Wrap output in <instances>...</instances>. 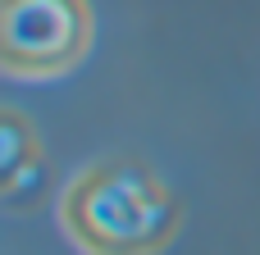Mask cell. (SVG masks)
I'll list each match as a JSON object with an SVG mask.
<instances>
[{
    "mask_svg": "<svg viewBox=\"0 0 260 255\" xmlns=\"http://www.w3.org/2000/svg\"><path fill=\"white\" fill-rule=\"evenodd\" d=\"M178 228L183 201L142 155H101L59 192V233L78 255H160Z\"/></svg>",
    "mask_w": 260,
    "mask_h": 255,
    "instance_id": "1",
    "label": "cell"
},
{
    "mask_svg": "<svg viewBox=\"0 0 260 255\" xmlns=\"http://www.w3.org/2000/svg\"><path fill=\"white\" fill-rule=\"evenodd\" d=\"M96 41L87 0H0V78H69Z\"/></svg>",
    "mask_w": 260,
    "mask_h": 255,
    "instance_id": "2",
    "label": "cell"
},
{
    "mask_svg": "<svg viewBox=\"0 0 260 255\" xmlns=\"http://www.w3.org/2000/svg\"><path fill=\"white\" fill-rule=\"evenodd\" d=\"M41 164H46V151H41L37 123L23 110L0 105V201L14 205L23 192H32L41 178Z\"/></svg>",
    "mask_w": 260,
    "mask_h": 255,
    "instance_id": "3",
    "label": "cell"
}]
</instances>
